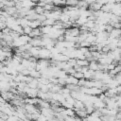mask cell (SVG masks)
<instances>
[{
  "mask_svg": "<svg viewBox=\"0 0 121 121\" xmlns=\"http://www.w3.org/2000/svg\"><path fill=\"white\" fill-rule=\"evenodd\" d=\"M98 61L97 60H92L90 61L89 63V68L91 70H94V71H97L98 70Z\"/></svg>",
  "mask_w": 121,
  "mask_h": 121,
  "instance_id": "7",
  "label": "cell"
},
{
  "mask_svg": "<svg viewBox=\"0 0 121 121\" xmlns=\"http://www.w3.org/2000/svg\"><path fill=\"white\" fill-rule=\"evenodd\" d=\"M79 44H80V47H90L92 44L89 43V42H87V41H83V42H81V43H79Z\"/></svg>",
  "mask_w": 121,
  "mask_h": 121,
  "instance_id": "16",
  "label": "cell"
},
{
  "mask_svg": "<svg viewBox=\"0 0 121 121\" xmlns=\"http://www.w3.org/2000/svg\"><path fill=\"white\" fill-rule=\"evenodd\" d=\"M22 2H23V8H26L29 9L37 6V4L32 0H22Z\"/></svg>",
  "mask_w": 121,
  "mask_h": 121,
  "instance_id": "1",
  "label": "cell"
},
{
  "mask_svg": "<svg viewBox=\"0 0 121 121\" xmlns=\"http://www.w3.org/2000/svg\"><path fill=\"white\" fill-rule=\"evenodd\" d=\"M78 0H66V6H71V7H76L78 6Z\"/></svg>",
  "mask_w": 121,
  "mask_h": 121,
  "instance_id": "12",
  "label": "cell"
},
{
  "mask_svg": "<svg viewBox=\"0 0 121 121\" xmlns=\"http://www.w3.org/2000/svg\"><path fill=\"white\" fill-rule=\"evenodd\" d=\"M32 1H33V2H35V3H38L40 0H32Z\"/></svg>",
  "mask_w": 121,
  "mask_h": 121,
  "instance_id": "23",
  "label": "cell"
},
{
  "mask_svg": "<svg viewBox=\"0 0 121 121\" xmlns=\"http://www.w3.org/2000/svg\"><path fill=\"white\" fill-rule=\"evenodd\" d=\"M89 63H90V61L87 60H79V59H77V64H78L80 66H89Z\"/></svg>",
  "mask_w": 121,
  "mask_h": 121,
  "instance_id": "10",
  "label": "cell"
},
{
  "mask_svg": "<svg viewBox=\"0 0 121 121\" xmlns=\"http://www.w3.org/2000/svg\"><path fill=\"white\" fill-rule=\"evenodd\" d=\"M116 2H117V0H109V3H112L113 4V3H116Z\"/></svg>",
  "mask_w": 121,
  "mask_h": 121,
  "instance_id": "22",
  "label": "cell"
},
{
  "mask_svg": "<svg viewBox=\"0 0 121 121\" xmlns=\"http://www.w3.org/2000/svg\"><path fill=\"white\" fill-rule=\"evenodd\" d=\"M47 19V17L44 15V14H39V17H38V20L40 21V22H43V21H45Z\"/></svg>",
  "mask_w": 121,
  "mask_h": 121,
  "instance_id": "18",
  "label": "cell"
},
{
  "mask_svg": "<svg viewBox=\"0 0 121 121\" xmlns=\"http://www.w3.org/2000/svg\"><path fill=\"white\" fill-rule=\"evenodd\" d=\"M115 66H116V65H115V64H113L112 62L107 65V67H108V70H109V71H110V70H113V69L115 68Z\"/></svg>",
  "mask_w": 121,
  "mask_h": 121,
  "instance_id": "20",
  "label": "cell"
},
{
  "mask_svg": "<svg viewBox=\"0 0 121 121\" xmlns=\"http://www.w3.org/2000/svg\"><path fill=\"white\" fill-rule=\"evenodd\" d=\"M40 28L43 34H49L53 29L52 26H41Z\"/></svg>",
  "mask_w": 121,
  "mask_h": 121,
  "instance_id": "6",
  "label": "cell"
},
{
  "mask_svg": "<svg viewBox=\"0 0 121 121\" xmlns=\"http://www.w3.org/2000/svg\"><path fill=\"white\" fill-rule=\"evenodd\" d=\"M60 21L61 23H67L70 21V16L67 12H62L60 14Z\"/></svg>",
  "mask_w": 121,
  "mask_h": 121,
  "instance_id": "5",
  "label": "cell"
},
{
  "mask_svg": "<svg viewBox=\"0 0 121 121\" xmlns=\"http://www.w3.org/2000/svg\"><path fill=\"white\" fill-rule=\"evenodd\" d=\"M89 6L90 4L85 1V0H78V9H89Z\"/></svg>",
  "mask_w": 121,
  "mask_h": 121,
  "instance_id": "3",
  "label": "cell"
},
{
  "mask_svg": "<svg viewBox=\"0 0 121 121\" xmlns=\"http://www.w3.org/2000/svg\"><path fill=\"white\" fill-rule=\"evenodd\" d=\"M6 27H8L7 23H6V22H0V28H1V30H3V29L6 28Z\"/></svg>",
  "mask_w": 121,
  "mask_h": 121,
  "instance_id": "19",
  "label": "cell"
},
{
  "mask_svg": "<svg viewBox=\"0 0 121 121\" xmlns=\"http://www.w3.org/2000/svg\"><path fill=\"white\" fill-rule=\"evenodd\" d=\"M85 1H87V2H88V3H89V2H90V1H91V0H85Z\"/></svg>",
  "mask_w": 121,
  "mask_h": 121,
  "instance_id": "24",
  "label": "cell"
},
{
  "mask_svg": "<svg viewBox=\"0 0 121 121\" xmlns=\"http://www.w3.org/2000/svg\"><path fill=\"white\" fill-rule=\"evenodd\" d=\"M75 78H77L78 79H82V78H84V74L82 73V72H77L76 71V73L73 75Z\"/></svg>",
  "mask_w": 121,
  "mask_h": 121,
  "instance_id": "14",
  "label": "cell"
},
{
  "mask_svg": "<svg viewBox=\"0 0 121 121\" xmlns=\"http://www.w3.org/2000/svg\"><path fill=\"white\" fill-rule=\"evenodd\" d=\"M55 23H56V20H54L52 18H47L45 21H43L42 23V26H53Z\"/></svg>",
  "mask_w": 121,
  "mask_h": 121,
  "instance_id": "8",
  "label": "cell"
},
{
  "mask_svg": "<svg viewBox=\"0 0 121 121\" xmlns=\"http://www.w3.org/2000/svg\"><path fill=\"white\" fill-rule=\"evenodd\" d=\"M114 27L111 25V24H107L106 25V29H105V31H107V32H109V33H111L112 31V29H113Z\"/></svg>",
  "mask_w": 121,
  "mask_h": 121,
  "instance_id": "17",
  "label": "cell"
},
{
  "mask_svg": "<svg viewBox=\"0 0 121 121\" xmlns=\"http://www.w3.org/2000/svg\"><path fill=\"white\" fill-rule=\"evenodd\" d=\"M110 37L113 39H118L119 37H121V28H113L110 33Z\"/></svg>",
  "mask_w": 121,
  "mask_h": 121,
  "instance_id": "2",
  "label": "cell"
},
{
  "mask_svg": "<svg viewBox=\"0 0 121 121\" xmlns=\"http://www.w3.org/2000/svg\"><path fill=\"white\" fill-rule=\"evenodd\" d=\"M54 7H55V5H54V4H45V5H44V7H43V9H44V10L51 11V10H53Z\"/></svg>",
  "mask_w": 121,
  "mask_h": 121,
  "instance_id": "13",
  "label": "cell"
},
{
  "mask_svg": "<svg viewBox=\"0 0 121 121\" xmlns=\"http://www.w3.org/2000/svg\"><path fill=\"white\" fill-rule=\"evenodd\" d=\"M34 9H35V11H36V13L37 14H43L44 13V9H43V7H41V6H36V7H34Z\"/></svg>",
  "mask_w": 121,
  "mask_h": 121,
  "instance_id": "11",
  "label": "cell"
},
{
  "mask_svg": "<svg viewBox=\"0 0 121 121\" xmlns=\"http://www.w3.org/2000/svg\"><path fill=\"white\" fill-rule=\"evenodd\" d=\"M32 29H33V28H31L29 26H26L24 27V33H25L26 35H29L30 32L32 31Z\"/></svg>",
  "mask_w": 121,
  "mask_h": 121,
  "instance_id": "15",
  "label": "cell"
},
{
  "mask_svg": "<svg viewBox=\"0 0 121 121\" xmlns=\"http://www.w3.org/2000/svg\"><path fill=\"white\" fill-rule=\"evenodd\" d=\"M78 80L77 78H75L74 76H68L67 78H66V82L67 84H75V85H78Z\"/></svg>",
  "mask_w": 121,
  "mask_h": 121,
  "instance_id": "4",
  "label": "cell"
},
{
  "mask_svg": "<svg viewBox=\"0 0 121 121\" xmlns=\"http://www.w3.org/2000/svg\"><path fill=\"white\" fill-rule=\"evenodd\" d=\"M29 76H31L33 78H39L42 77V74H41L40 71L34 69V70H31V71H30V75H29Z\"/></svg>",
  "mask_w": 121,
  "mask_h": 121,
  "instance_id": "9",
  "label": "cell"
},
{
  "mask_svg": "<svg viewBox=\"0 0 121 121\" xmlns=\"http://www.w3.org/2000/svg\"><path fill=\"white\" fill-rule=\"evenodd\" d=\"M117 46L121 48V37L118 38V43H117Z\"/></svg>",
  "mask_w": 121,
  "mask_h": 121,
  "instance_id": "21",
  "label": "cell"
}]
</instances>
